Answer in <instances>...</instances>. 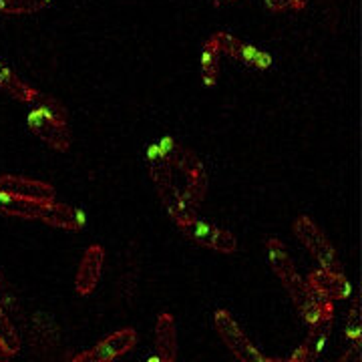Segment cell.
<instances>
[{
	"mask_svg": "<svg viewBox=\"0 0 362 362\" xmlns=\"http://www.w3.org/2000/svg\"><path fill=\"white\" fill-rule=\"evenodd\" d=\"M266 256H268V262H270L274 274L278 276V280L282 282L288 296L292 298L294 306H296L298 312L302 314V318L306 322L314 326L322 316H334L332 300L316 296L312 292V288L300 276V272L296 270L294 262H292L290 254L286 252L284 244L280 240L270 238L266 242Z\"/></svg>",
	"mask_w": 362,
	"mask_h": 362,
	"instance_id": "cell-1",
	"label": "cell"
},
{
	"mask_svg": "<svg viewBox=\"0 0 362 362\" xmlns=\"http://www.w3.org/2000/svg\"><path fill=\"white\" fill-rule=\"evenodd\" d=\"M28 129L33 131L40 141L57 151H66L73 143V135L66 123V109L57 99L42 95L39 103L28 115Z\"/></svg>",
	"mask_w": 362,
	"mask_h": 362,
	"instance_id": "cell-4",
	"label": "cell"
},
{
	"mask_svg": "<svg viewBox=\"0 0 362 362\" xmlns=\"http://www.w3.org/2000/svg\"><path fill=\"white\" fill-rule=\"evenodd\" d=\"M226 2H233V0H226Z\"/></svg>",
	"mask_w": 362,
	"mask_h": 362,
	"instance_id": "cell-27",
	"label": "cell"
},
{
	"mask_svg": "<svg viewBox=\"0 0 362 362\" xmlns=\"http://www.w3.org/2000/svg\"><path fill=\"white\" fill-rule=\"evenodd\" d=\"M266 6L274 13H280V11L292 8V0H266Z\"/></svg>",
	"mask_w": 362,
	"mask_h": 362,
	"instance_id": "cell-23",
	"label": "cell"
},
{
	"mask_svg": "<svg viewBox=\"0 0 362 362\" xmlns=\"http://www.w3.org/2000/svg\"><path fill=\"white\" fill-rule=\"evenodd\" d=\"M306 284L310 286L316 296L326 298V300H344L352 292V286H350L344 274L322 270V268L310 272Z\"/></svg>",
	"mask_w": 362,
	"mask_h": 362,
	"instance_id": "cell-12",
	"label": "cell"
},
{
	"mask_svg": "<svg viewBox=\"0 0 362 362\" xmlns=\"http://www.w3.org/2000/svg\"><path fill=\"white\" fill-rule=\"evenodd\" d=\"M135 344H137V332L133 328H121L69 362H111L129 352Z\"/></svg>",
	"mask_w": 362,
	"mask_h": 362,
	"instance_id": "cell-8",
	"label": "cell"
},
{
	"mask_svg": "<svg viewBox=\"0 0 362 362\" xmlns=\"http://www.w3.org/2000/svg\"><path fill=\"white\" fill-rule=\"evenodd\" d=\"M214 326L218 330V337L228 346L233 356L240 362H266V356L259 352L252 340L246 337V332L240 328V324L233 320V316L228 310H218L214 314Z\"/></svg>",
	"mask_w": 362,
	"mask_h": 362,
	"instance_id": "cell-6",
	"label": "cell"
},
{
	"mask_svg": "<svg viewBox=\"0 0 362 362\" xmlns=\"http://www.w3.org/2000/svg\"><path fill=\"white\" fill-rule=\"evenodd\" d=\"M156 356L159 362H175L177 358V326L175 318L163 312L156 322Z\"/></svg>",
	"mask_w": 362,
	"mask_h": 362,
	"instance_id": "cell-14",
	"label": "cell"
},
{
	"mask_svg": "<svg viewBox=\"0 0 362 362\" xmlns=\"http://www.w3.org/2000/svg\"><path fill=\"white\" fill-rule=\"evenodd\" d=\"M0 194L16 195V197L45 202V204H51L57 197V192H54L51 183L23 177V175H13V173L0 175Z\"/></svg>",
	"mask_w": 362,
	"mask_h": 362,
	"instance_id": "cell-11",
	"label": "cell"
},
{
	"mask_svg": "<svg viewBox=\"0 0 362 362\" xmlns=\"http://www.w3.org/2000/svg\"><path fill=\"white\" fill-rule=\"evenodd\" d=\"M266 362H290V361H282V358H266Z\"/></svg>",
	"mask_w": 362,
	"mask_h": 362,
	"instance_id": "cell-25",
	"label": "cell"
},
{
	"mask_svg": "<svg viewBox=\"0 0 362 362\" xmlns=\"http://www.w3.org/2000/svg\"><path fill=\"white\" fill-rule=\"evenodd\" d=\"M344 334L346 340L350 342V346L361 344L362 337V310H361V298L354 296L350 302L349 314H346V326H344Z\"/></svg>",
	"mask_w": 362,
	"mask_h": 362,
	"instance_id": "cell-19",
	"label": "cell"
},
{
	"mask_svg": "<svg viewBox=\"0 0 362 362\" xmlns=\"http://www.w3.org/2000/svg\"><path fill=\"white\" fill-rule=\"evenodd\" d=\"M332 318L334 316H322L318 322L310 326V334L304 340V344L288 358L290 362H316L322 354L324 344L332 330Z\"/></svg>",
	"mask_w": 362,
	"mask_h": 362,
	"instance_id": "cell-13",
	"label": "cell"
},
{
	"mask_svg": "<svg viewBox=\"0 0 362 362\" xmlns=\"http://www.w3.org/2000/svg\"><path fill=\"white\" fill-rule=\"evenodd\" d=\"M11 352H8V349L4 346V342H2V338H0V362H8L11 361Z\"/></svg>",
	"mask_w": 362,
	"mask_h": 362,
	"instance_id": "cell-24",
	"label": "cell"
},
{
	"mask_svg": "<svg viewBox=\"0 0 362 362\" xmlns=\"http://www.w3.org/2000/svg\"><path fill=\"white\" fill-rule=\"evenodd\" d=\"M147 362H159V361H157L156 356H149V361H147Z\"/></svg>",
	"mask_w": 362,
	"mask_h": 362,
	"instance_id": "cell-26",
	"label": "cell"
},
{
	"mask_svg": "<svg viewBox=\"0 0 362 362\" xmlns=\"http://www.w3.org/2000/svg\"><path fill=\"white\" fill-rule=\"evenodd\" d=\"M147 168H149V175H151L157 195H159L163 207L168 209L169 218L180 228L194 221L197 218V209L189 204L183 181L175 173V169L171 168L168 157L163 156V151L159 149L157 143L147 149Z\"/></svg>",
	"mask_w": 362,
	"mask_h": 362,
	"instance_id": "cell-2",
	"label": "cell"
},
{
	"mask_svg": "<svg viewBox=\"0 0 362 362\" xmlns=\"http://www.w3.org/2000/svg\"><path fill=\"white\" fill-rule=\"evenodd\" d=\"M220 54L211 40H206L202 47V78L207 87H214L220 78Z\"/></svg>",
	"mask_w": 362,
	"mask_h": 362,
	"instance_id": "cell-18",
	"label": "cell"
},
{
	"mask_svg": "<svg viewBox=\"0 0 362 362\" xmlns=\"http://www.w3.org/2000/svg\"><path fill=\"white\" fill-rule=\"evenodd\" d=\"M209 40L216 45L218 51L223 52V54H228V57H232L235 61H240V63H244L246 66L259 69V71L270 69L272 66V57L268 52L259 51V49L252 47V45L242 42L240 39L232 37L230 33H223V30H221V33H216Z\"/></svg>",
	"mask_w": 362,
	"mask_h": 362,
	"instance_id": "cell-9",
	"label": "cell"
},
{
	"mask_svg": "<svg viewBox=\"0 0 362 362\" xmlns=\"http://www.w3.org/2000/svg\"><path fill=\"white\" fill-rule=\"evenodd\" d=\"M0 338H2L4 346L8 349L11 354H16L21 350V337L14 328L13 320L8 318V314L4 310L2 302H0Z\"/></svg>",
	"mask_w": 362,
	"mask_h": 362,
	"instance_id": "cell-21",
	"label": "cell"
},
{
	"mask_svg": "<svg viewBox=\"0 0 362 362\" xmlns=\"http://www.w3.org/2000/svg\"><path fill=\"white\" fill-rule=\"evenodd\" d=\"M362 361V352H361V344L356 346H350L337 362H361Z\"/></svg>",
	"mask_w": 362,
	"mask_h": 362,
	"instance_id": "cell-22",
	"label": "cell"
},
{
	"mask_svg": "<svg viewBox=\"0 0 362 362\" xmlns=\"http://www.w3.org/2000/svg\"><path fill=\"white\" fill-rule=\"evenodd\" d=\"M292 228H294V233L300 240V244L310 252L314 259L322 266V270L342 274V262L338 258L337 250L330 244V240L326 238V233L308 216L296 218Z\"/></svg>",
	"mask_w": 362,
	"mask_h": 362,
	"instance_id": "cell-5",
	"label": "cell"
},
{
	"mask_svg": "<svg viewBox=\"0 0 362 362\" xmlns=\"http://www.w3.org/2000/svg\"><path fill=\"white\" fill-rule=\"evenodd\" d=\"M105 268V250L99 244H93L85 250L83 258L78 262L75 274V290L81 296H89L95 292Z\"/></svg>",
	"mask_w": 362,
	"mask_h": 362,
	"instance_id": "cell-10",
	"label": "cell"
},
{
	"mask_svg": "<svg viewBox=\"0 0 362 362\" xmlns=\"http://www.w3.org/2000/svg\"><path fill=\"white\" fill-rule=\"evenodd\" d=\"M157 145L163 151V156L168 157L171 168L175 169V173L183 181L192 206L195 209H199V206H202V202H204V197L207 194V173L204 163H202V159L195 156L189 147L181 145L173 137H163Z\"/></svg>",
	"mask_w": 362,
	"mask_h": 362,
	"instance_id": "cell-3",
	"label": "cell"
},
{
	"mask_svg": "<svg viewBox=\"0 0 362 362\" xmlns=\"http://www.w3.org/2000/svg\"><path fill=\"white\" fill-rule=\"evenodd\" d=\"M180 230L185 233V238H189L195 244L209 247V250H216L220 254H233L238 250V240H235V235L232 232L218 228L214 223L202 221L199 218L181 226Z\"/></svg>",
	"mask_w": 362,
	"mask_h": 362,
	"instance_id": "cell-7",
	"label": "cell"
},
{
	"mask_svg": "<svg viewBox=\"0 0 362 362\" xmlns=\"http://www.w3.org/2000/svg\"><path fill=\"white\" fill-rule=\"evenodd\" d=\"M49 204L25 199L16 195L0 194V214L8 218H21V220H40Z\"/></svg>",
	"mask_w": 362,
	"mask_h": 362,
	"instance_id": "cell-16",
	"label": "cell"
},
{
	"mask_svg": "<svg viewBox=\"0 0 362 362\" xmlns=\"http://www.w3.org/2000/svg\"><path fill=\"white\" fill-rule=\"evenodd\" d=\"M40 221L49 223L52 228H59V230H66V232H78L83 230L85 226V214L73 206H66V204H59V202H51Z\"/></svg>",
	"mask_w": 362,
	"mask_h": 362,
	"instance_id": "cell-15",
	"label": "cell"
},
{
	"mask_svg": "<svg viewBox=\"0 0 362 362\" xmlns=\"http://www.w3.org/2000/svg\"><path fill=\"white\" fill-rule=\"evenodd\" d=\"M0 90H4L6 95H11L16 101L28 105H37L42 97V93L33 89L28 83H25L13 69H8L4 63H0Z\"/></svg>",
	"mask_w": 362,
	"mask_h": 362,
	"instance_id": "cell-17",
	"label": "cell"
},
{
	"mask_svg": "<svg viewBox=\"0 0 362 362\" xmlns=\"http://www.w3.org/2000/svg\"><path fill=\"white\" fill-rule=\"evenodd\" d=\"M51 0H0V13L33 14L42 11Z\"/></svg>",
	"mask_w": 362,
	"mask_h": 362,
	"instance_id": "cell-20",
	"label": "cell"
}]
</instances>
